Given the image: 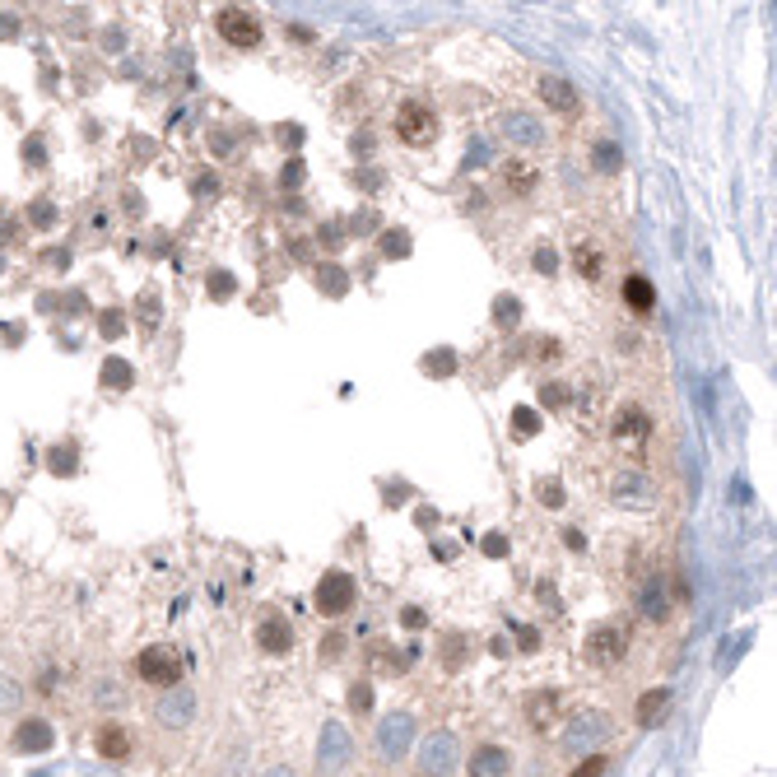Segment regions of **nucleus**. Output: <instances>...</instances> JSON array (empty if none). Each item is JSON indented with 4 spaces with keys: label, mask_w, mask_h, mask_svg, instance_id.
Segmentation results:
<instances>
[{
    "label": "nucleus",
    "mask_w": 777,
    "mask_h": 777,
    "mask_svg": "<svg viewBox=\"0 0 777 777\" xmlns=\"http://www.w3.org/2000/svg\"><path fill=\"white\" fill-rule=\"evenodd\" d=\"M396 135H401L405 145H433V140H438V112H433V103H424V98L401 103V112H396Z\"/></svg>",
    "instance_id": "f257e3e1"
},
{
    "label": "nucleus",
    "mask_w": 777,
    "mask_h": 777,
    "mask_svg": "<svg viewBox=\"0 0 777 777\" xmlns=\"http://www.w3.org/2000/svg\"><path fill=\"white\" fill-rule=\"evenodd\" d=\"M135 670H140V680L154 684V689H168V684L182 680V661H177L173 647H145L140 661H135Z\"/></svg>",
    "instance_id": "f03ea898"
},
{
    "label": "nucleus",
    "mask_w": 777,
    "mask_h": 777,
    "mask_svg": "<svg viewBox=\"0 0 777 777\" xmlns=\"http://www.w3.org/2000/svg\"><path fill=\"white\" fill-rule=\"evenodd\" d=\"M349 605H354V577L335 568V573H326L322 582H317V610H322L326 619H340Z\"/></svg>",
    "instance_id": "7ed1b4c3"
},
{
    "label": "nucleus",
    "mask_w": 777,
    "mask_h": 777,
    "mask_svg": "<svg viewBox=\"0 0 777 777\" xmlns=\"http://www.w3.org/2000/svg\"><path fill=\"white\" fill-rule=\"evenodd\" d=\"M215 28H219V38L233 42V47H261V24L247 10H219Z\"/></svg>",
    "instance_id": "20e7f679"
},
{
    "label": "nucleus",
    "mask_w": 777,
    "mask_h": 777,
    "mask_svg": "<svg viewBox=\"0 0 777 777\" xmlns=\"http://www.w3.org/2000/svg\"><path fill=\"white\" fill-rule=\"evenodd\" d=\"M624 652H629V633L619 629V624H601V629L587 638V657L596 661V666H615Z\"/></svg>",
    "instance_id": "39448f33"
},
{
    "label": "nucleus",
    "mask_w": 777,
    "mask_h": 777,
    "mask_svg": "<svg viewBox=\"0 0 777 777\" xmlns=\"http://www.w3.org/2000/svg\"><path fill=\"white\" fill-rule=\"evenodd\" d=\"M466 773L470 777H508L512 773V754L503 750V745H480V750L470 754Z\"/></svg>",
    "instance_id": "423d86ee"
},
{
    "label": "nucleus",
    "mask_w": 777,
    "mask_h": 777,
    "mask_svg": "<svg viewBox=\"0 0 777 777\" xmlns=\"http://www.w3.org/2000/svg\"><path fill=\"white\" fill-rule=\"evenodd\" d=\"M256 643L266 647V652H275V657L289 652V647H294V629H289V619H284V615H266L261 624H256Z\"/></svg>",
    "instance_id": "0eeeda50"
},
{
    "label": "nucleus",
    "mask_w": 777,
    "mask_h": 777,
    "mask_svg": "<svg viewBox=\"0 0 777 777\" xmlns=\"http://www.w3.org/2000/svg\"><path fill=\"white\" fill-rule=\"evenodd\" d=\"M647 433H652V419H647V410H638V405H624L615 415V438H633V443H643Z\"/></svg>",
    "instance_id": "6e6552de"
},
{
    "label": "nucleus",
    "mask_w": 777,
    "mask_h": 777,
    "mask_svg": "<svg viewBox=\"0 0 777 777\" xmlns=\"http://www.w3.org/2000/svg\"><path fill=\"white\" fill-rule=\"evenodd\" d=\"M624 303H629V312L647 317V312L657 308V289H652V280H643V275H629V280H624Z\"/></svg>",
    "instance_id": "1a4fd4ad"
},
{
    "label": "nucleus",
    "mask_w": 777,
    "mask_h": 777,
    "mask_svg": "<svg viewBox=\"0 0 777 777\" xmlns=\"http://www.w3.org/2000/svg\"><path fill=\"white\" fill-rule=\"evenodd\" d=\"M540 98L550 103V108H559V112H577V94H573V84L568 80H540Z\"/></svg>",
    "instance_id": "9d476101"
},
{
    "label": "nucleus",
    "mask_w": 777,
    "mask_h": 777,
    "mask_svg": "<svg viewBox=\"0 0 777 777\" xmlns=\"http://www.w3.org/2000/svg\"><path fill=\"white\" fill-rule=\"evenodd\" d=\"M98 754H103V759H126V754H131V736H126L121 726H103V731H98Z\"/></svg>",
    "instance_id": "9b49d317"
},
{
    "label": "nucleus",
    "mask_w": 777,
    "mask_h": 777,
    "mask_svg": "<svg viewBox=\"0 0 777 777\" xmlns=\"http://www.w3.org/2000/svg\"><path fill=\"white\" fill-rule=\"evenodd\" d=\"M554 708H559V698L554 694H531L526 698V717H531V726H550Z\"/></svg>",
    "instance_id": "f8f14e48"
},
{
    "label": "nucleus",
    "mask_w": 777,
    "mask_h": 777,
    "mask_svg": "<svg viewBox=\"0 0 777 777\" xmlns=\"http://www.w3.org/2000/svg\"><path fill=\"white\" fill-rule=\"evenodd\" d=\"M666 703H670V694L666 689H652V694H643V703H638V722H657L661 712H666Z\"/></svg>",
    "instance_id": "ddd939ff"
},
{
    "label": "nucleus",
    "mask_w": 777,
    "mask_h": 777,
    "mask_svg": "<svg viewBox=\"0 0 777 777\" xmlns=\"http://www.w3.org/2000/svg\"><path fill=\"white\" fill-rule=\"evenodd\" d=\"M573 261H577V270H582L587 280H601V270H605V256L596 252V247H577V252H573Z\"/></svg>",
    "instance_id": "4468645a"
},
{
    "label": "nucleus",
    "mask_w": 777,
    "mask_h": 777,
    "mask_svg": "<svg viewBox=\"0 0 777 777\" xmlns=\"http://www.w3.org/2000/svg\"><path fill=\"white\" fill-rule=\"evenodd\" d=\"M601 773H605V754H591L587 764H577L568 777H601Z\"/></svg>",
    "instance_id": "2eb2a0df"
},
{
    "label": "nucleus",
    "mask_w": 777,
    "mask_h": 777,
    "mask_svg": "<svg viewBox=\"0 0 777 777\" xmlns=\"http://www.w3.org/2000/svg\"><path fill=\"white\" fill-rule=\"evenodd\" d=\"M517 433H522V438H531V433H536V415H531V410H517Z\"/></svg>",
    "instance_id": "dca6fc26"
},
{
    "label": "nucleus",
    "mask_w": 777,
    "mask_h": 777,
    "mask_svg": "<svg viewBox=\"0 0 777 777\" xmlns=\"http://www.w3.org/2000/svg\"><path fill=\"white\" fill-rule=\"evenodd\" d=\"M536 270H540V275H550V270H554V252H536Z\"/></svg>",
    "instance_id": "f3484780"
},
{
    "label": "nucleus",
    "mask_w": 777,
    "mask_h": 777,
    "mask_svg": "<svg viewBox=\"0 0 777 777\" xmlns=\"http://www.w3.org/2000/svg\"><path fill=\"white\" fill-rule=\"evenodd\" d=\"M601 168H605V173L615 168V149H610V145H601Z\"/></svg>",
    "instance_id": "a211bd4d"
}]
</instances>
